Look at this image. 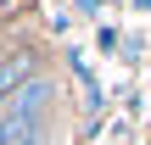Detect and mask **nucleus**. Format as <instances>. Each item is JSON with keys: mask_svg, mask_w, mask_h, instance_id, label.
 Here are the masks:
<instances>
[{"mask_svg": "<svg viewBox=\"0 0 151 145\" xmlns=\"http://www.w3.org/2000/svg\"><path fill=\"white\" fill-rule=\"evenodd\" d=\"M17 145H45V134L34 129V134H22V140H17Z\"/></svg>", "mask_w": 151, "mask_h": 145, "instance_id": "2", "label": "nucleus"}, {"mask_svg": "<svg viewBox=\"0 0 151 145\" xmlns=\"http://www.w3.org/2000/svg\"><path fill=\"white\" fill-rule=\"evenodd\" d=\"M45 106H50V84H22L0 106V145H17L22 134H34L39 117H45Z\"/></svg>", "mask_w": 151, "mask_h": 145, "instance_id": "1", "label": "nucleus"}]
</instances>
